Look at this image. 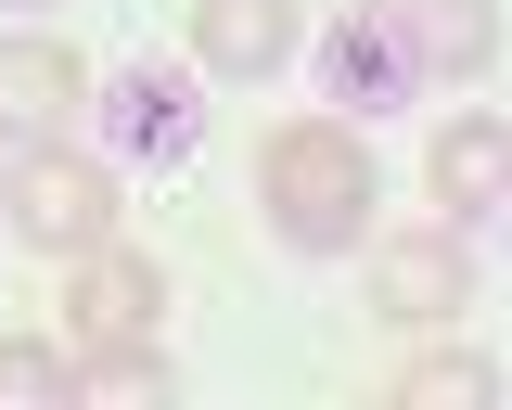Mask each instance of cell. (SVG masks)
I'll use <instances>...</instances> for the list:
<instances>
[{
  "instance_id": "obj_13",
  "label": "cell",
  "mask_w": 512,
  "mask_h": 410,
  "mask_svg": "<svg viewBox=\"0 0 512 410\" xmlns=\"http://www.w3.org/2000/svg\"><path fill=\"white\" fill-rule=\"evenodd\" d=\"M52 398H77V359L52 334H0V410H52Z\"/></svg>"
},
{
  "instance_id": "obj_12",
  "label": "cell",
  "mask_w": 512,
  "mask_h": 410,
  "mask_svg": "<svg viewBox=\"0 0 512 410\" xmlns=\"http://www.w3.org/2000/svg\"><path fill=\"white\" fill-rule=\"evenodd\" d=\"M77 398L154 410V398H167V359H154V346H77Z\"/></svg>"
},
{
  "instance_id": "obj_7",
  "label": "cell",
  "mask_w": 512,
  "mask_h": 410,
  "mask_svg": "<svg viewBox=\"0 0 512 410\" xmlns=\"http://www.w3.org/2000/svg\"><path fill=\"white\" fill-rule=\"evenodd\" d=\"M103 129H116V154H141V167H180L192 141H205V103H192L180 65H128L116 103H103Z\"/></svg>"
},
{
  "instance_id": "obj_14",
  "label": "cell",
  "mask_w": 512,
  "mask_h": 410,
  "mask_svg": "<svg viewBox=\"0 0 512 410\" xmlns=\"http://www.w3.org/2000/svg\"><path fill=\"white\" fill-rule=\"evenodd\" d=\"M0 13H52V0H0Z\"/></svg>"
},
{
  "instance_id": "obj_1",
  "label": "cell",
  "mask_w": 512,
  "mask_h": 410,
  "mask_svg": "<svg viewBox=\"0 0 512 410\" xmlns=\"http://www.w3.org/2000/svg\"><path fill=\"white\" fill-rule=\"evenodd\" d=\"M256 205H269V231L295 257H359V231H372V154H359V129L346 116H282L256 141Z\"/></svg>"
},
{
  "instance_id": "obj_11",
  "label": "cell",
  "mask_w": 512,
  "mask_h": 410,
  "mask_svg": "<svg viewBox=\"0 0 512 410\" xmlns=\"http://www.w3.org/2000/svg\"><path fill=\"white\" fill-rule=\"evenodd\" d=\"M487 398H500V372H487L474 346H436V359L397 372V410H487Z\"/></svg>"
},
{
  "instance_id": "obj_10",
  "label": "cell",
  "mask_w": 512,
  "mask_h": 410,
  "mask_svg": "<svg viewBox=\"0 0 512 410\" xmlns=\"http://www.w3.org/2000/svg\"><path fill=\"white\" fill-rule=\"evenodd\" d=\"M500 167H512V129L474 103L461 129H436V154H423V180H436V205H461V218H487L500 205Z\"/></svg>"
},
{
  "instance_id": "obj_3",
  "label": "cell",
  "mask_w": 512,
  "mask_h": 410,
  "mask_svg": "<svg viewBox=\"0 0 512 410\" xmlns=\"http://www.w3.org/2000/svg\"><path fill=\"white\" fill-rule=\"evenodd\" d=\"M64 334L77 346H154V321H167V270H154V257H128L116 231H103V244H90V257H64Z\"/></svg>"
},
{
  "instance_id": "obj_5",
  "label": "cell",
  "mask_w": 512,
  "mask_h": 410,
  "mask_svg": "<svg viewBox=\"0 0 512 410\" xmlns=\"http://www.w3.org/2000/svg\"><path fill=\"white\" fill-rule=\"evenodd\" d=\"M192 65L256 90V77L295 65V0H192Z\"/></svg>"
},
{
  "instance_id": "obj_4",
  "label": "cell",
  "mask_w": 512,
  "mask_h": 410,
  "mask_svg": "<svg viewBox=\"0 0 512 410\" xmlns=\"http://www.w3.org/2000/svg\"><path fill=\"white\" fill-rule=\"evenodd\" d=\"M372 308L410 321V334L461 321V231H384L372 244Z\"/></svg>"
},
{
  "instance_id": "obj_2",
  "label": "cell",
  "mask_w": 512,
  "mask_h": 410,
  "mask_svg": "<svg viewBox=\"0 0 512 410\" xmlns=\"http://www.w3.org/2000/svg\"><path fill=\"white\" fill-rule=\"evenodd\" d=\"M0 231H13L26 257H90V244L116 231V180H103L90 154H64V141H39V154H13V193H0Z\"/></svg>"
},
{
  "instance_id": "obj_6",
  "label": "cell",
  "mask_w": 512,
  "mask_h": 410,
  "mask_svg": "<svg viewBox=\"0 0 512 410\" xmlns=\"http://www.w3.org/2000/svg\"><path fill=\"white\" fill-rule=\"evenodd\" d=\"M64 116H90V52L77 39H0V129H39L52 141Z\"/></svg>"
},
{
  "instance_id": "obj_8",
  "label": "cell",
  "mask_w": 512,
  "mask_h": 410,
  "mask_svg": "<svg viewBox=\"0 0 512 410\" xmlns=\"http://www.w3.org/2000/svg\"><path fill=\"white\" fill-rule=\"evenodd\" d=\"M384 13H397V39H410V77H423V90L500 65V0H384Z\"/></svg>"
},
{
  "instance_id": "obj_9",
  "label": "cell",
  "mask_w": 512,
  "mask_h": 410,
  "mask_svg": "<svg viewBox=\"0 0 512 410\" xmlns=\"http://www.w3.org/2000/svg\"><path fill=\"white\" fill-rule=\"evenodd\" d=\"M320 77H333V103H410L423 77H410V39H397V13H346L333 26V52H320Z\"/></svg>"
}]
</instances>
